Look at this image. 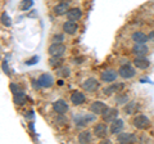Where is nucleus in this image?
<instances>
[{
    "mask_svg": "<svg viewBox=\"0 0 154 144\" xmlns=\"http://www.w3.org/2000/svg\"><path fill=\"white\" fill-rule=\"evenodd\" d=\"M69 102L73 105H82L86 103V95L82 92L79 90H73L69 95Z\"/></svg>",
    "mask_w": 154,
    "mask_h": 144,
    "instance_id": "4468645a",
    "label": "nucleus"
},
{
    "mask_svg": "<svg viewBox=\"0 0 154 144\" xmlns=\"http://www.w3.org/2000/svg\"><path fill=\"white\" fill-rule=\"evenodd\" d=\"M123 112L126 113V114H131V113H134L135 112V108H136V103L135 102H128V103H126L123 105Z\"/></svg>",
    "mask_w": 154,
    "mask_h": 144,
    "instance_id": "cd10ccee",
    "label": "nucleus"
},
{
    "mask_svg": "<svg viewBox=\"0 0 154 144\" xmlns=\"http://www.w3.org/2000/svg\"><path fill=\"white\" fill-rule=\"evenodd\" d=\"M116 140H117L118 143H121V144H127V143H135L137 140V138L132 133L121 131L118 135H116Z\"/></svg>",
    "mask_w": 154,
    "mask_h": 144,
    "instance_id": "f8f14e48",
    "label": "nucleus"
},
{
    "mask_svg": "<svg viewBox=\"0 0 154 144\" xmlns=\"http://www.w3.org/2000/svg\"><path fill=\"white\" fill-rule=\"evenodd\" d=\"M63 84H64V83H63V80H62V79L58 80V85H63Z\"/></svg>",
    "mask_w": 154,
    "mask_h": 144,
    "instance_id": "ea45409f",
    "label": "nucleus"
},
{
    "mask_svg": "<svg viewBox=\"0 0 154 144\" xmlns=\"http://www.w3.org/2000/svg\"><path fill=\"white\" fill-rule=\"evenodd\" d=\"M57 75L62 79H67L71 76V68L68 66H60L59 68H57Z\"/></svg>",
    "mask_w": 154,
    "mask_h": 144,
    "instance_id": "393cba45",
    "label": "nucleus"
},
{
    "mask_svg": "<svg viewBox=\"0 0 154 144\" xmlns=\"http://www.w3.org/2000/svg\"><path fill=\"white\" fill-rule=\"evenodd\" d=\"M118 77V71H116L113 68H107L100 72V81L104 84H112L114 83Z\"/></svg>",
    "mask_w": 154,
    "mask_h": 144,
    "instance_id": "423d86ee",
    "label": "nucleus"
},
{
    "mask_svg": "<svg viewBox=\"0 0 154 144\" xmlns=\"http://www.w3.org/2000/svg\"><path fill=\"white\" fill-rule=\"evenodd\" d=\"M132 126L137 130H146V129L150 127V118L145 114H136L134 118H132Z\"/></svg>",
    "mask_w": 154,
    "mask_h": 144,
    "instance_id": "7ed1b4c3",
    "label": "nucleus"
},
{
    "mask_svg": "<svg viewBox=\"0 0 154 144\" xmlns=\"http://www.w3.org/2000/svg\"><path fill=\"white\" fill-rule=\"evenodd\" d=\"M49 66L51 67V68H54V70H57V68H59L60 66H63V63H64V59L62 58V57H50L49 58Z\"/></svg>",
    "mask_w": 154,
    "mask_h": 144,
    "instance_id": "b1692460",
    "label": "nucleus"
},
{
    "mask_svg": "<svg viewBox=\"0 0 154 144\" xmlns=\"http://www.w3.org/2000/svg\"><path fill=\"white\" fill-rule=\"evenodd\" d=\"M149 52V48L145 44H134V46L131 48V53L135 57L139 55H146Z\"/></svg>",
    "mask_w": 154,
    "mask_h": 144,
    "instance_id": "4be33fe9",
    "label": "nucleus"
},
{
    "mask_svg": "<svg viewBox=\"0 0 154 144\" xmlns=\"http://www.w3.org/2000/svg\"><path fill=\"white\" fill-rule=\"evenodd\" d=\"M125 88V85L121 84V83H112V84H108V86H105V88L103 89V94L105 95V97H112L113 94H117L119 92H122V89Z\"/></svg>",
    "mask_w": 154,
    "mask_h": 144,
    "instance_id": "1a4fd4ad",
    "label": "nucleus"
},
{
    "mask_svg": "<svg viewBox=\"0 0 154 144\" xmlns=\"http://www.w3.org/2000/svg\"><path fill=\"white\" fill-rule=\"evenodd\" d=\"M117 71H118V76L123 80H131L136 76V67L128 64V63L121 64Z\"/></svg>",
    "mask_w": 154,
    "mask_h": 144,
    "instance_id": "f257e3e1",
    "label": "nucleus"
},
{
    "mask_svg": "<svg viewBox=\"0 0 154 144\" xmlns=\"http://www.w3.org/2000/svg\"><path fill=\"white\" fill-rule=\"evenodd\" d=\"M2 68H3V72L5 75H9V67H8V64H7V61L4 59L3 61V63H2Z\"/></svg>",
    "mask_w": 154,
    "mask_h": 144,
    "instance_id": "f704fd0d",
    "label": "nucleus"
},
{
    "mask_svg": "<svg viewBox=\"0 0 154 144\" xmlns=\"http://www.w3.org/2000/svg\"><path fill=\"white\" fill-rule=\"evenodd\" d=\"M118 114H119V111L117 108L108 107L102 114H100V117H102V121H104V122H112L116 118H118Z\"/></svg>",
    "mask_w": 154,
    "mask_h": 144,
    "instance_id": "6e6552de",
    "label": "nucleus"
},
{
    "mask_svg": "<svg viewBox=\"0 0 154 144\" xmlns=\"http://www.w3.org/2000/svg\"><path fill=\"white\" fill-rule=\"evenodd\" d=\"M107 108H108V104H105L102 100H94V102H91V104L89 105V111L96 114V116H100Z\"/></svg>",
    "mask_w": 154,
    "mask_h": 144,
    "instance_id": "9b49d317",
    "label": "nucleus"
},
{
    "mask_svg": "<svg viewBox=\"0 0 154 144\" xmlns=\"http://www.w3.org/2000/svg\"><path fill=\"white\" fill-rule=\"evenodd\" d=\"M37 80H38V83H40L41 88H44V89H50L51 86H54V84H55L54 77H53L50 74H46V72L45 74H41L37 77Z\"/></svg>",
    "mask_w": 154,
    "mask_h": 144,
    "instance_id": "ddd939ff",
    "label": "nucleus"
},
{
    "mask_svg": "<svg viewBox=\"0 0 154 144\" xmlns=\"http://www.w3.org/2000/svg\"><path fill=\"white\" fill-rule=\"evenodd\" d=\"M82 9L79 8V7H73V8H69L68 9V12H67V20H69V21H76V22H79L81 18H82Z\"/></svg>",
    "mask_w": 154,
    "mask_h": 144,
    "instance_id": "6ab92c4d",
    "label": "nucleus"
},
{
    "mask_svg": "<svg viewBox=\"0 0 154 144\" xmlns=\"http://www.w3.org/2000/svg\"><path fill=\"white\" fill-rule=\"evenodd\" d=\"M64 39V33H54L50 36V42H63Z\"/></svg>",
    "mask_w": 154,
    "mask_h": 144,
    "instance_id": "7c9ffc66",
    "label": "nucleus"
},
{
    "mask_svg": "<svg viewBox=\"0 0 154 144\" xmlns=\"http://www.w3.org/2000/svg\"><path fill=\"white\" fill-rule=\"evenodd\" d=\"M67 50V46L63 42H51L48 48V54L50 57H63Z\"/></svg>",
    "mask_w": 154,
    "mask_h": 144,
    "instance_id": "39448f33",
    "label": "nucleus"
},
{
    "mask_svg": "<svg viewBox=\"0 0 154 144\" xmlns=\"http://www.w3.org/2000/svg\"><path fill=\"white\" fill-rule=\"evenodd\" d=\"M96 120V114H94L93 112L89 113H84V114H79V116L75 117V126L76 127H86L89 124L95 122Z\"/></svg>",
    "mask_w": 154,
    "mask_h": 144,
    "instance_id": "f03ea898",
    "label": "nucleus"
},
{
    "mask_svg": "<svg viewBox=\"0 0 154 144\" xmlns=\"http://www.w3.org/2000/svg\"><path fill=\"white\" fill-rule=\"evenodd\" d=\"M130 39L134 41V44H146L149 41V35L143 31H134L130 36Z\"/></svg>",
    "mask_w": 154,
    "mask_h": 144,
    "instance_id": "dca6fc26",
    "label": "nucleus"
},
{
    "mask_svg": "<svg viewBox=\"0 0 154 144\" xmlns=\"http://www.w3.org/2000/svg\"><path fill=\"white\" fill-rule=\"evenodd\" d=\"M28 127H30V130L33 133V122H30V124H28Z\"/></svg>",
    "mask_w": 154,
    "mask_h": 144,
    "instance_id": "58836bf2",
    "label": "nucleus"
},
{
    "mask_svg": "<svg viewBox=\"0 0 154 144\" xmlns=\"http://www.w3.org/2000/svg\"><path fill=\"white\" fill-rule=\"evenodd\" d=\"M62 30H63L64 33L67 35H75V33L79 31V23L76 21H66L63 22V25H62Z\"/></svg>",
    "mask_w": 154,
    "mask_h": 144,
    "instance_id": "a211bd4d",
    "label": "nucleus"
},
{
    "mask_svg": "<svg viewBox=\"0 0 154 144\" xmlns=\"http://www.w3.org/2000/svg\"><path fill=\"white\" fill-rule=\"evenodd\" d=\"M108 131H109V127L107 126V122H96L93 127V133H94V136L98 138V139H104L107 138L108 135Z\"/></svg>",
    "mask_w": 154,
    "mask_h": 144,
    "instance_id": "0eeeda50",
    "label": "nucleus"
},
{
    "mask_svg": "<svg viewBox=\"0 0 154 144\" xmlns=\"http://www.w3.org/2000/svg\"><path fill=\"white\" fill-rule=\"evenodd\" d=\"M37 62H38V57H37V55H33V57H31L30 59H27L25 63H26L27 66H33V64H36Z\"/></svg>",
    "mask_w": 154,
    "mask_h": 144,
    "instance_id": "473e14b6",
    "label": "nucleus"
},
{
    "mask_svg": "<svg viewBox=\"0 0 154 144\" xmlns=\"http://www.w3.org/2000/svg\"><path fill=\"white\" fill-rule=\"evenodd\" d=\"M130 102V97H128V94L126 93H117V95H116V98H114V104L116 105H125L126 103Z\"/></svg>",
    "mask_w": 154,
    "mask_h": 144,
    "instance_id": "5701e85b",
    "label": "nucleus"
},
{
    "mask_svg": "<svg viewBox=\"0 0 154 144\" xmlns=\"http://www.w3.org/2000/svg\"><path fill=\"white\" fill-rule=\"evenodd\" d=\"M27 117H28V118H32V117H33V112H32V111H28Z\"/></svg>",
    "mask_w": 154,
    "mask_h": 144,
    "instance_id": "4c0bfd02",
    "label": "nucleus"
},
{
    "mask_svg": "<svg viewBox=\"0 0 154 144\" xmlns=\"http://www.w3.org/2000/svg\"><path fill=\"white\" fill-rule=\"evenodd\" d=\"M9 90L12 92V94H13V95L23 93V89H22L18 84H14V83H11V84H9Z\"/></svg>",
    "mask_w": 154,
    "mask_h": 144,
    "instance_id": "c756f323",
    "label": "nucleus"
},
{
    "mask_svg": "<svg viewBox=\"0 0 154 144\" xmlns=\"http://www.w3.org/2000/svg\"><path fill=\"white\" fill-rule=\"evenodd\" d=\"M13 103L16 105H23V104H25L26 103V95H25V93L13 95Z\"/></svg>",
    "mask_w": 154,
    "mask_h": 144,
    "instance_id": "a878e982",
    "label": "nucleus"
},
{
    "mask_svg": "<svg viewBox=\"0 0 154 144\" xmlns=\"http://www.w3.org/2000/svg\"><path fill=\"white\" fill-rule=\"evenodd\" d=\"M149 41H152L153 44H154V30H152V31H149Z\"/></svg>",
    "mask_w": 154,
    "mask_h": 144,
    "instance_id": "e433bc0d",
    "label": "nucleus"
},
{
    "mask_svg": "<svg viewBox=\"0 0 154 144\" xmlns=\"http://www.w3.org/2000/svg\"><path fill=\"white\" fill-rule=\"evenodd\" d=\"M2 25H3V26H5V27H11V26H12L11 18H9V16H8L5 12L2 13Z\"/></svg>",
    "mask_w": 154,
    "mask_h": 144,
    "instance_id": "2f4dec72",
    "label": "nucleus"
},
{
    "mask_svg": "<svg viewBox=\"0 0 154 144\" xmlns=\"http://www.w3.org/2000/svg\"><path fill=\"white\" fill-rule=\"evenodd\" d=\"M31 84H32V89H33V90L41 89V85H40V83H38L37 79H32V80H31Z\"/></svg>",
    "mask_w": 154,
    "mask_h": 144,
    "instance_id": "72a5a7b5",
    "label": "nucleus"
},
{
    "mask_svg": "<svg viewBox=\"0 0 154 144\" xmlns=\"http://www.w3.org/2000/svg\"><path fill=\"white\" fill-rule=\"evenodd\" d=\"M123 127H125L123 120L116 118L114 121L109 122V134H112V135H118L121 131H123Z\"/></svg>",
    "mask_w": 154,
    "mask_h": 144,
    "instance_id": "2eb2a0df",
    "label": "nucleus"
},
{
    "mask_svg": "<svg viewBox=\"0 0 154 144\" xmlns=\"http://www.w3.org/2000/svg\"><path fill=\"white\" fill-rule=\"evenodd\" d=\"M84 62V58L82 57H76V58L73 59V63H76V64H81Z\"/></svg>",
    "mask_w": 154,
    "mask_h": 144,
    "instance_id": "c9c22d12",
    "label": "nucleus"
},
{
    "mask_svg": "<svg viewBox=\"0 0 154 144\" xmlns=\"http://www.w3.org/2000/svg\"><path fill=\"white\" fill-rule=\"evenodd\" d=\"M32 5H33V0H22V2L19 3V9L26 12V11H30Z\"/></svg>",
    "mask_w": 154,
    "mask_h": 144,
    "instance_id": "bb28decb",
    "label": "nucleus"
},
{
    "mask_svg": "<svg viewBox=\"0 0 154 144\" xmlns=\"http://www.w3.org/2000/svg\"><path fill=\"white\" fill-rule=\"evenodd\" d=\"M69 9V4L67 2H59L58 4H55L54 7H53V13L55 14L57 17H60V16H64L67 14Z\"/></svg>",
    "mask_w": 154,
    "mask_h": 144,
    "instance_id": "aec40b11",
    "label": "nucleus"
},
{
    "mask_svg": "<svg viewBox=\"0 0 154 144\" xmlns=\"http://www.w3.org/2000/svg\"><path fill=\"white\" fill-rule=\"evenodd\" d=\"M99 81L95 77H88L81 83V89L86 93H95L99 89Z\"/></svg>",
    "mask_w": 154,
    "mask_h": 144,
    "instance_id": "20e7f679",
    "label": "nucleus"
},
{
    "mask_svg": "<svg viewBox=\"0 0 154 144\" xmlns=\"http://www.w3.org/2000/svg\"><path fill=\"white\" fill-rule=\"evenodd\" d=\"M55 124L68 125V117H66V113H58V116L55 117Z\"/></svg>",
    "mask_w": 154,
    "mask_h": 144,
    "instance_id": "c85d7f7f",
    "label": "nucleus"
},
{
    "mask_svg": "<svg viewBox=\"0 0 154 144\" xmlns=\"http://www.w3.org/2000/svg\"><path fill=\"white\" fill-rule=\"evenodd\" d=\"M93 135H94L93 131H90L89 129H85V130H82V131L79 134V136H77V140H79V143H81V144L91 143V140H93Z\"/></svg>",
    "mask_w": 154,
    "mask_h": 144,
    "instance_id": "412c9836",
    "label": "nucleus"
},
{
    "mask_svg": "<svg viewBox=\"0 0 154 144\" xmlns=\"http://www.w3.org/2000/svg\"><path fill=\"white\" fill-rule=\"evenodd\" d=\"M132 63L139 70H148L149 67H150V61H149V58H146L145 55L135 57L134 61H132Z\"/></svg>",
    "mask_w": 154,
    "mask_h": 144,
    "instance_id": "f3484780",
    "label": "nucleus"
},
{
    "mask_svg": "<svg viewBox=\"0 0 154 144\" xmlns=\"http://www.w3.org/2000/svg\"><path fill=\"white\" fill-rule=\"evenodd\" d=\"M51 108L57 114L58 113H67L69 111V105L64 99H57L51 103Z\"/></svg>",
    "mask_w": 154,
    "mask_h": 144,
    "instance_id": "9d476101",
    "label": "nucleus"
}]
</instances>
